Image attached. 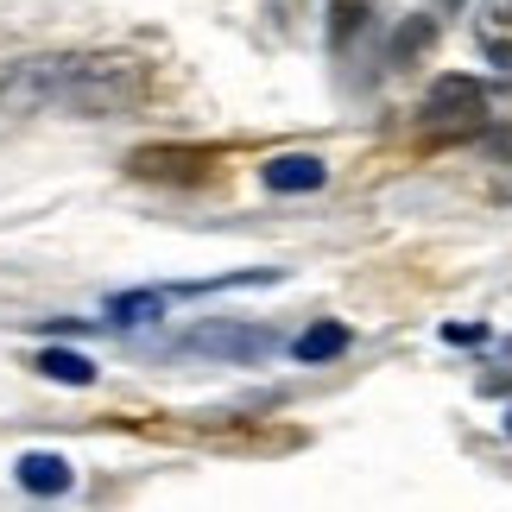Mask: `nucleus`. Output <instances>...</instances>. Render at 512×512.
<instances>
[{"label": "nucleus", "mask_w": 512, "mask_h": 512, "mask_svg": "<svg viewBox=\"0 0 512 512\" xmlns=\"http://www.w3.org/2000/svg\"><path fill=\"white\" fill-rule=\"evenodd\" d=\"M0 102L51 114H121L146 102V64L133 51H45L0 76Z\"/></svg>", "instance_id": "1"}, {"label": "nucleus", "mask_w": 512, "mask_h": 512, "mask_svg": "<svg viewBox=\"0 0 512 512\" xmlns=\"http://www.w3.org/2000/svg\"><path fill=\"white\" fill-rule=\"evenodd\" d=\"M418 133L437 146H462V140H481L487 133V89L475 76H437L418 108Z\"/></svg>", "instance_id": "2"}, {"label": "nucleus", "mask_w": 512, "mask_h": 512, "mask_svg": "<svg viewBox=\"0 0 512 512\" xmlns=\"http://www.w3.org/2000/svg\"><path fill=\"white\" fill-rule=\"evenodd\" d=\"M196 354H222V361H266L272 354V329H253V323H203L184 336Z\"/></svg>", "instance_id": "3"}, {"label": "nucleus", "mask_w": 512, "mask_h": 512, "mask_svg": "<svg viewBox=\"0 0 512 512\" xmlns=\"http://www.w3.org/2000/svg\"><path fill=\"white\" fill-rule=\"evenodd\" d=\"M475 45L494 70L512 76V0H481L475 7Z\"/></svg>", "instance_id": "4"}, {"label": "nucleus", "mask_w": 512, "mask_h": 512, "mask_svg": "<svg viewBox=\"0 0 512 512\" xmlns=\"http://www.w3.org/2000/svg\"><path fill=\"white\" fill-rule=\"evenodd\" d=\"M323 159H310V152H285V159L266 165V190L279 196H304V190H323Z\"/></svg>", "instance_id": "5"}, {"label": "nucleus", "mask_w": 512, "mask_h": 512, "mask_svg": "<svg viewBox=\"0 0 512 512\" xmlns=\"http://www.w3.org/2000/svg\"><path fill=\"white\" fill-rule=\"evenodd\" d=\"M209 171L203 152H133V177H165V184H196Z\"/></svg>", "instance_id": "6"}, {"label": "nucleus", "mask_w": 512, "mask_h": 512, "mask_svg": "<svg viewBox=\"0 0 512 512\" xmlns=\"http://www.w3.org/2000/svg\"><path fill=\"white\" fill-rule=\"evenodd\" d=\"M70 462L64 456H19V487L38 500H57V494H70Z\"/></svg>", "instance_id": "7"}, {"label": "nucleus", "mask_w": 512, "mask_h": 512, "mask_svg": "<svg viewBox=\"0 0 512 512\" xmlns=\"http://www.w3.org/2000/svg\"><path fill=\"white\" fill-rule=\"evenodd\" d=\"M291 354H298V361H336V354H348V329L342 323H310L298 342H291Z\"/></svg>", "instance_id": "8"}, {"label": "nucleus", "mask_w": 512, "mask_h": 512, "mask_svg": "<svg viewBox=\"0 0 512 512\" xmlns=\"http://www.w3.org/2000/svg\"><path fill=\"white\" fill-rule=\"evenodd\" d=\"M171 304H177L171 285H152V291H133V298H114L108 317H114V323H152V317H165Z\"/></svg>", "instance_id": "9"}, {"label": "nucleus", "mask_w": 512, "mask_h": 512, "mask_svg": "<svg viewBox=\"0 0 512 512\" xmlns=\"http://www.w3.org/2000/svg\"><path fill=\"white\" fill-rule=\"evenodd\" d=\"M38 373L70 380V386H89L95 380V361H89V354H70V348H45V354H38Z\"/></svg>", "instance_id": "10"}, {"label": "nucleus", "mask_w": 512, "mask_h": 512, "mask_svg": "<svg viewBox=\"0 0 512 512\" xmlns=\"http://www.w3.org/2000/svg\"><path fill=\"white\" fill-rule=\"evenodd\" d=\"M367 13H373V0H329V38L354 45V32L367 26Z\"/></svg>", "instance_id": "11"}, {"label": "nucleus", "mask_w": 512, "mask_h": 512, "mask_svg": "<svg viewBox=\"0 0 512 512\" xmlns=\"http://www.w3.org/2000/svg\"><path fill=\"white\" fill-rule=\"evenodd\" d=\"M424 38H430V19H405V26H399V51H392V57L411 64V57L424 51Z\"/></svg>", "instance_id": "12"}, {"label": "nucleus", "mask_w": 512, "mask_h": 512, "mask_svg": "<svg viewBox=\"0 0 512 512\" xmlns=\"http://www.w3.org/2000/svg\"><path fill=\"white\" fill-rule=\"evenodd\" d=\"M506 430H512V418H506Z\"/></svg>", "instance_id": "13"}]
</instances>
